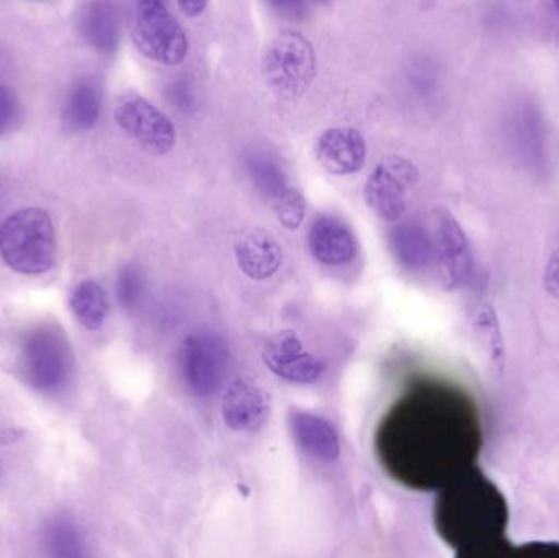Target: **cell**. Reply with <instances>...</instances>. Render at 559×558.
Returning a JSON list of instances; mask_svg holds the SVG:
<instances>
[{"label":"cell","mask_w":559,"mask_h":558,"mask_svg":"<svg viewBox=\"0 0 559 558\" xmlns=\"http://www.w3.org/2000/svg\"><path fill=\"white\" fill-rule=\"evenodd\" d=\"M272 206H274L278 222L282 223L286 229H298L299 226L302 225V222H305V197H302L298 190L293 189V187H286L277 199L272 202Z\"/></svg>","instance_id":"obj_24"},{"label":"cell","mask_w":559,"mask_h":558,"mask_svg":"<svg viewBox=\"0 0 559 558\" xmlns=\"http://www.w3.org/2000/svg\"><path fill=\"white\" fill-rule=\"evenodd\" d=\"M312 258L324 265H344L357 256V239L342 219L321 215L312 222L308 233Z\"/></svg>","instance_id":"obj_14"},{"label":"cell","mask_w":559,"mask_h":558,"mask_svg":"<svg viewBox=\"0 0 559 558\" xmlns=\"http://www.w3.org/2000/svg\"><path fill=\"white\" fill-rule=\"evenodd\" d=\"M58 256L55 225L41 209L16 210L0 225V258L12 271L39 275L51 271Z\"/></svg>","instance_id":"obj_3"},{"label":"cell","mask_w":559,"mask_h":558,"mask_svg":"<svg viewBox=\"0 0 559 558\" xmlns=\"http://www.w3.org/2000/svg\"><path fill=\"white\" fill-rule=\"evenodd\" d=\"M167 100L182 114H189L195 105L192 84L189 79H174L166 88Z\"/></svg>","instance_id":"obj_26"},{"label":"cell","mask_w":559,"mask_h":558,"mask_svg":"<svg viewBox=\"0 0 559 558\" xmlns=\"http://www.w3.org/2000/svg\"><path fill=\"white\" fill-rule=\"evenodd\" d=\"M265 366L286 382L309 385L318 382L324 372V363L302 346L293 331H280L262 351Z\"/></svg>","instance_id":"obj_10"},{"label":"cell","mask_w":559,"mask_h":558,"mask_svg":"<svg viewBox=\"0 0 559 558\" xmlns=\"http://www.w3.org/2000/svg\"><path fill=\"white\" fill-rule=\"evenodd\" d=\"M314 154L322 169L332 176H350L367 161V141L357 128H329L316 141Z\"/></svg>","instance_id":"obj_12"},{"label":"cell","mask_w":559,"mask_h":558,"mask_svg":"<svg viewBox=\"0 0 559 558\" xmlns=\"http://www.w3.org/2000/svg\"><path fill=\"white\" fill-rule=\"evenodd\" d=\"M292 431L299 448L321 462L337 461L341 455V442L331 423L311 413L292 415Z\"/></svg>","instance_id":"obj_16"},{"label":"cell","mask_w":559,"mask_h":558,"mask_svg":"<svg viewBox=\"0 0 559 558\" xmlns=\"http://www.w3.org/2000/svg\"><path fill=\"white\" fill-rule=\"evenodd\" d=\"M475 327L476 330L486 337V341H488L491 363L495 364L496 367H501V370L504 369L506 346L495 308L489 307V305H483V307L476 308Z\"/></svg>","instance_id":"obj_22"},{"label":"cell","mask_w":559,"mask_h":558,"mask_svg":"<svg viewBox=\"0 0 559 558\" xmlns=\"http://www.w3.org/2000/svg\"><path fill=\"white\" fill-rule=\"evenodd\" d=\"M102 111V88L94 79L75 82L64 102L66 127L71 131H88L98 123Z\"/></svg>","instance_id":"obj_18"},{"label":"cell","mask_w":559,"mask_h":558,"mask_svg":"<svg viewBox=\"0 0 559 558\" xmlns=\"http://www.w3.org/2000/svg\"><path fill=\"white\" fill-rule=\"evenodd\" d=\"M555 5H557V10L559 12V0H555Z\"/></svg>","instance_id":"obj_31"},{"label":"cell","mask_w":559,"mask_h":558,"mask_svg":"<svg viewBox=\"0 0 559 558\" xmlns=\"http://www.w3.org/2000/svg\"><path fill=\"white\" fill-rule=\"evenodd\" d=\"M419 180L416 167L404 157L381 161L365 183L368 209L384 222H396L407 209V192Z\"/></svg>","instance_id":"obj_8"},{"label":"cell","mask_w":559,"mask_h":558,"mask_svg":"<svg viewBox=\"0 0 559 558\" xmlns=\"http://www.w3.org/2000/svg\"><path fill=\"white\" fill-rule=\"evenodd\" d=\"M115 121L154 156H166L176 146L177 131L173 121L141 95H123L115 107Z\"/></svg>","instance_id":"obj_9"},{"label":"cell","mask_w":559,"mask_h":558,"mask_svg":"<svg viewBox=\"0 0 559 558\" xmlns=\"http://www.w3.org/2000/svg\"><path fill=\"white\" fill-rule=\"evenodd\" d=\"M436 248L445 288L466 287L475 278V256L468 236L450 213H440Z\"/></svg>","instance_id":"obj_11"},{"label":"cell","mask_w":559,"mask_h":558,"mask_svg":"<svg viewBox=\"0 0 559 558\" xmlns=\"http://www.w3.org/2000/svg\"><path fill=\"white\" fill-rule=\"evenodd\" d=\"M177 2H179L183 15L189 16V19H197V16L202 15L209 7V0H177Z\"/></svg>","instance_id":"obj_30"},{"label":"cell","mask_w":559,"mask_h":558,"mask_svg":"<svg viewBox=\"0 0 559 558\" xmlns=\"http://www.w3.org/2000/svg\"><path fill=\"white\" fill-rule=\"evenodd\" d=\"M391 248L406 271L419 272L429 268L437 256L436 242L419 223H403L391 231Z\"/></svg>","instance_id":"obj_17"},{"label":"cell","mask_w":559,"mask_h":558,"mask_svg":"<svg viewBox=\"0 0 559 558\" xmlns=\"http://www.w3.org/2000/svg\"><path fill=\"white\" fill-rule=\"evenodd\" d=\"M436 521L456 556H498L509 547L508 500L498 485L476 467L442 488Z\"/></svg>","instance_id":"obj_2"},{"label":"cell","mask_w":559,"mask_h":558,"mask_svg":"<svg viewBox=\"0 0 559 558\" xmlns=\"http://www.w3.org/2000/svg\"><path fill=\"white\" fill-rule=\"evenodd\" d=\"M16 104L12 91L5 85H0V136L9 130L15 118Z\"/></svg>","instance_id":"obj_27"},{"label":"cell","mask_w":559,"mask_h":558,"mask_svg":"<svg viewBox=\"0 0 559 558\" xmlns=\"http://www.w3.org/2000/svg\"><path fill=\"white\" fill-rule=\"evenodd\" d=\"M82 35L102 55H111L118 46V12L110 0H95L82 13Z\"/></svg>","instance_id":"obj_19"},{"label":"cell","mask_w":559,"mask_h":558,"mask_svg":"<svg viewBox=\"0 0 559 558\" xmlns=\"http://www.w3.org/2000/svg\"><path fill=\"white\" fill-rule=\"evenodd\" d=\"M46 546L58 557L81 556V539L78 531L68 521H56L46 531Z\"/></svg>","instance_id":"obj_25"},{"label":"cell","mask_w":559,"mask_h":558,"mask_svg":"<svg viewBox=\"0 0 559 558\" xmlns=\"http://www.w3.org/2000/svg\"><path fill=\"white\" fill-rule=\"evenodd\" d=\"M146 295V277L138 265L121 269L117 278V297L127 311L140 310Z\"/></svg>","instance_id":"obj_23"},{"label":"cell","mask_w":559,"mask_h":558,"mask_svg":"<svg viewBox=\"0 0 559 558\" xmlns=\"http://www.w3.org/2000/svg\"><path fill=\"white\" fill-rule=\"evenodd\" d=\"M380 455L394 477L411 487L443 488L475 467L483 446L475 402L459 387H414L381 426Z\"/></svg>","instance_id":"obj_1"},{"label":"cell","mask_w":559,"mask_h":558,"mask_svg":"<svg viewBox=\"0 0 559 558\" xmlns=\"http://www.w3.org/2000/svg\"><path fill=\"white\" fill-rule=\"evenodd\" d=\"M133 41L141 55L164 66L182 64L189 55L186 32L163 0H138Z\"/></svg>","instance_id":"obj_6"},{"label":"cell","mask_w":559,"mask_h":558,"mask_svg":"<svg viewBox=\"0 0 559 558\" xmlns=\"http://www.w3.org/2000/svg\"><path fill=\"white\" fill-rule=\"evenodd\" d=\"M544 284L548 294L559 300V251H555L545 265Z\"/></svg>","instance_id":"obj_28"},{"label":"cell","mask_w":559,"mask_h":558,"mask_svg":"<svg viewBox=\"0 0 559 558\" xmlns=\"http://www.w3.org/2000/svg\"><path fill=\"white\" fill-rule=\"evenodd\" d=\"M71 310L85 330H100L110 311L107 292L98 282H81L72 292Z\"/></svg>","instance_id":"obj_20"},{"label":"cell","mask_w":559,"mask_h":558,"mask_svg":"<svg viewBox=\"0 0 559 558\" xmlns=\"http://www.w3.org/2000/svg\"><path fill=\"white\" fill-rule=\"evenodd\" d=\"M235 249L239 268L252 281H267L282 268V248L277 239L265 229H246L236 241Z\"/></svg>","instance_id":"obj_15"},{"label":"cell","mask_w":559,"mask_h":558,"mask_svg":"<svg viewBox=\"0 0 559 558\" xmlns=\"http://www.w3.org/2000/svg\"><path fill=\"white\" fill-rule=\"evenodd\" d=\"M231 366L228 343L219 334H190L179 351V367L187 389L197 396H212L222 389Z\"/></svg>","instance_id":"obj_7"},{"label":"cell","mask_w":559,"mask_h":558,"mask_svg":"<svg viewBox=\"0 0 559 558\" xmlns=\"http://www.w3.org/2000/svg\"><path fill=\"white\" fill-rule=\"evenodd\" d=\"M249 176H251L252 182L258 187L259 192L264 193L271 202L286 189L288 182H286L285 173L277 161L272 159L269 156H254L249 159L248 164Z\"/></svg>","instance_id":"obj_21"},{"label":"cell","mask_w":559,"mask_h":558,"mask_svg":"<svg viewBox=\"0 0 559 558\" xmlns=\"http://www.w3.org/2000/svg\"><path fill=\"white\" fill-rule=\"evenodd\" d=\"M272 7L286 19H302L306 13V0H269Z\"/></svg>","instance_id":"obj_29"},{"label":"cell","mask_w":559,"mask_h":558,"mask_svg":"<svg viewBox=\"0 0 559 558\" xmlns=\"http://www.w3.org/2000/svg\"><path fill=\"white\" fill-rule=\"evenodd\" d=\"M19 364L33 389L45 393L64 389L72 373V353L66 334L52 324L26 331L19 347Z\"/></svg>","instance_id":"obj_4"},{"label":"cell","mask_w":559,"mask_h":558,"mask_svg":"<svg viewBox=\"0 0 559 558\" xmlns=\"http://www.w3.org/2000/svg\"><path fill=\"white\" fill-rule=\"evenodd\" d=\"M264 75L282 97H302L316 78V52L311 41L295 29H283L269 43Z\"/></svg>","instance_id":"obj_5"},{"label":"cell","mask_w":559,"mask_h":558,"mask_svg":"<svg viewBox=\"0 0 559 558\" xmlns=\"http://www.w3.org/2000/svg\"><path fill=\"white\" fill-rule=\"evenodd\" d=\"M223 419L231 431H258L267 422L271 402L267 393L251 379H238L223 396Z\"/></svg>","instance_id":"obj_13"}]
</instances>
